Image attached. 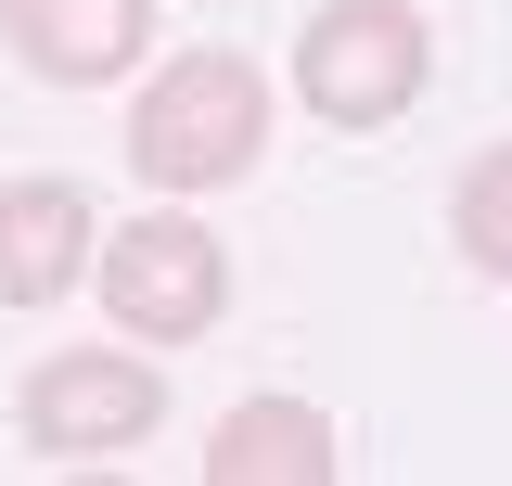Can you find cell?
Instances as JSON below:
<instances>
[{
	"instance_id": "cell-1",
	"label": "cell",
	"mask_w": 512,
	"mask_h": 486,
	"mask_svg": "<svg viewBox=\"0 0 512 486\" xmlns=\"http://www.w3.org/2000/svg\"><path fill=\"white\" fill-rule=\"evenodd\" d=\"M269 154V77L244 52H180L128 103V167L154 192H231Z\"/></svg>"
},
{
	"instance_id": "cell-2",
	"label": "cell",
	"mask_w": 512,
	"mask_h": 486,
	"mask_svg": "<svg viewBox=\"0 0 512 486\" xmlns=\"http://www.w3.org/2000/svg\"><path fill=\"white\" fill-rule=\"evenodd\" d=\"M436 77V39L410 0H320L308 39H295V90L320 128H397Z\"/></svg>"
},
{
	"instance_id": "cell-3",
	"label": "cell",
	"mask_w": 512,
	"mask_h": 486,
	"mask_svg": "<svg viewBox=\"0 0 512 486\" xmlns=\"http://www.w3.org/2000/svg\"><path fill=\"white\" fill-rule=\"evenodd\" d=\"M90 282H103L128 346H192V333H218V307H231V243L205 231V218H180V205H141L128 231H103Z\"/></svg>"
},
{
	"instance_id": "cell-4",
	"label": "cell",
	"mask_w": 512,
	"mask_h": 486,
	"mask_svg": "<svg viewBox=\"0 0 512 486\" xmlns=\"http://www.w3.org/2000/svg\"><path fill=\"white\" fill-rule=\"evenodd\" d=\"M167 410V384L128 359V346H77V359L26 371V448L39 461H103V448H141Z\"/></svg>"
},
{
	"instance_id": "cell-5",
	"label": "cell",
	"mask_w": 512,
	"mask_h": 486,
	"mask_svg": "<svg viewBox=\"0 0 512 486\" xmlns=\"http://www.w3.org/2000/svg\"><path fill=\"white\" fill-rule=\"evenodd\" d=\"M0 39L39 64L52 90H103V77L141 64L154 13H141V0H0Z\"/></svg>"
},
{
	"instance_id": "cell-6",
	"label": "cell",
	"mask_w": 512,
	"mask_h": 486,
	"mask_svg": "<svg viewBox=\"0 0 512 486\" xmlns=\"http://www.w3.org/2000/svg\"><path fill=\"white\" fill-rule=\"evenodd\" d=\"M90 256H103V231H90V192L64 180V167L0 192V307H52Z\"/></svg>"
},
{
	"instance_id": "cell-7",
	"label": "cell",
	"mask_w": 512,
	"mask_h": 486,
	"mask_svg": "<svg viewBox=\"0 0 512 486\" xmlns=\"http://www.w3.org/2000/svg\"><path fill=\"white\" fill-rule=\"evenodd\" d=\"M333 423H320L308 397H244L218 448H205V486H333Z\"/></svg>"
},
{
	"instance_id": "cell-8",
	"label": "cell",
	"mask_w": 512,
	"mask_h": 486,
	"mask_svg": "<svg viewBox=\"0 0 512 486\" xmlns=\"http://www.w3.org/2000/svg\"><path fill=\"white\" fill-rule=\"evenodd\" d=\"M448 231H461V256H474L487 282H512V141L461 167V205H448Z\"/></svg>"
}]
</instances>
